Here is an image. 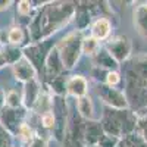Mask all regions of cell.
Segmentation results:
<instances>
[{
	"label": "cell",
	"instance_id": "1",
	"mask_svg": "<svg viewBox=\"0 0 147 147\" xmlns=\"http://www.w3.org/2000/svg\"><path fill=\"white\" fill-rule=\"evenodd\" d=\"M75 12L77 7L68 2L46 3L41 7L40 13L35 15L28 25L32 43H38L40 40L47 38L62 30L74 19Z\"/></svg>",
	"mask_w": 147,
	"mask_h": 147
},
{
	"label": "cell",
	"instance_id": "2",
	"mask_svg": "<svg viewBox=\"0 0 147 147\" xmlns=\"http://www.w3.org/2000/svg\"><path fill=\"white\" fill-rule=\"evenodd\" d=\"M100 125L105 134L113 136L116 138H124L137 131V113L129 109L115 110L106 107L102 115Z\"/></svg>",
	"mask_w": 147,
	"mask_h": 147
},
{
	"label": "cell",
	"instance_id": "3",
	"mask_svg": "<svg viewBox=\"0 0 147 147\" xmlns=\"http://www.w3.org/2000/svg\"><path fill=\"white\" fill-rule=\"evenodd\" d=\"M82 32L81 31H72L66 34L62 40L56 44L59 52L60 60L63 63L65 71H71L77 66L82 55Z\"/></svg>",
	"mask_w": 147,
	"mask_h": 147
},
{
	"label": "cell",
	"instance_id": "4",
	"mask_svg": "<svg viewBox=\"0 0 147 147\" xmlns=\"http://www.w3.org/2000/svg\"><path fill=\"white\" fill-rule=\"evenodd\" d=\"M52 110L55 115V127H53V137L59 141L65 138L68 122H69V112H68V105L63 97L60 96H53L52 97Z\"/></svg>",
	"mask_w": 147,
	"mask_h": 147
},
{
	"label": "cell",
	"instance_id": "5",
	"mask_svg": "<svg viewBox=\"0 0 147 147\" xmlns=\"http://www.w3.org/2000/svg\"><path fill=\"white\" fill-rule=\"evenodd\" d=\"M97 96H99V99L109 109H115V110L129 109V102L125 96V91H122L119 88L107 87L105 84H99V87H97Z\"/></svg>",
	"mask_w": 147,
	"mask_h": 147
},
{
	"label": "cell",
	"instance_id": "6",
	"mask_svg": "<svg viewBox=\"0 0 147 147\" xmlns=\"http://www.w3.org/2000/svg\"><path fill=\"white\" fill-rule=\"evenodd\" d=\"M105 49L115 59L116 63H122V62H127L131 57L132 43L129 40V37L121 34V35H115L112 38H109L105 44Z\"/></svg>",
	"mask_w": 147,
	"mask_h": 147
},
{
	"label": "cell",
	"instance_id": "7",
	"mask_svg": "<svg viewBox=\"0 0 147 147\" xmlns=\"http://www.w3.org/2000/svg\"><path fill=\"white\" fill-rule=\"evenodd\" d=\"M25 122V109H9L5 107L0 110V124H2L12 136H15L21 125Z\"/></svg>",
	"mask_w": 147,
	"mask_h": 147
},
{
	"label": "cell",
	"instance_id": "8",
	"mask_svg": "<svg viewBox=\"0 0 147 147\" xmlns=\"http://www.w3.org/2000/svg\"><path fill=\"white\" fill-rule=\"evenodd\" d=\"M65 72V68H63V63L60 60V56H59V52L56 46H53L50 49V52L46 55V60H44V75L49 78V81H52L55 78H59V77H63L62 74Z\"/></svg>",
	"mask_w": 147,
	"mask_h": 147
},
{
	"label": "cell",
	"instance_id": "9",
	"mask_svg": "<svg viewBox=\"0 0 147 147\" xmlns=\"http://www.w3.org/2000/svg\"><path fill=\"white\" fill-rule=\"evenodd\" d=\"M12 72H13V77L24 84L37 80V71L27 57H22L12 65Z\"/></svg>",
	"mask_w": 147,
	"mask_h": 147
},
{
	"label": "cell",
	"instance_id": "10",
	"mask_svg": "<svg viewBox=\"0 0 147 147\" xmlns=\"http://www.w3.org/2000/svg\"><path fill=\"white\" fill-rule=\"evenodd\" d=\"M132 25L141 38L147 40V3H138L134 6Z\"/></svg>",
	"mask_w": 147,
	"mask_h": 147
},
{
	"label": "cell",
	"instance_id": "11",
	"mask_svg": "<svg viewBox=\"0 0 147 147\" xmlns=\"http://www.w3.org/2000/svg\"><path fill=\"white\" fill-rule=\"evenodd\" d=\"M22 53H24V57H27L32 63V66L35 68L37 74L41 72V69L44 71L46 56H43V46H40L38 43L28 44V46H25L22 49Z\"/></svg>",
	"mask_w": 147,
	"mask_h": 147
},
{
	"label": "cell",
	"instance_id": "12",
	"mask_svg": "<svg viewBox=\"0 0 147 147\" xmlns=\"http://www.w3.org/2000/svg\"><path fill=\"white\" fill-rule=\"evenodd\" d=\"M66 94L80 99L88 94V81L82 75H72L66 80Z\"/></svg>",
	"mask_w": 147,
	"mask_h": 147
},
{
	"label": "cell",
	"instance_id": "13",
	"mask_svg": "<svg viewBox=\"0 0 147 147\" xmlns=\"http://www.w3.org/2000/svg\"><path fill=\"white\" fill-rule=\"evenodd\" d=\"M40 94H41V88H40V84L37 80L24 84V91H22V106H24V109L25 110L34 109Z\"/></svg>",
	"mask_w": 147,
	"mask_h": 147
},
{
	"label": "cell",
	"instance_id": "14",
	"mask_svg": "<svg viewBox=\"0 0 147 147\" xmlns=\"http://www.w3.org/2000/svg\"><path fill=\"white\" fill-rule=\"evenodd\" d=\"M102 136H103V129H102V125H100V121H85L84 134H82L84 146L99 144Z\"/></svg>",
	"mask_w": 147,
	"mask_h": 147
},
{
	"label": "cell",
	"instance_id": "15",
	"mask_svg": "<svg viewBox=\"0 0 147 147\" xmlns=\"http://www.w3.org/2000/svg\"><path fill=\"white\" fill-rule=\"evenodd\" d=\"M110 34H112V22H110L106 16H100L97 18L93 24H91V37L97 41H107L110 38Z\"/></svg>",
	"mask_w": 147,
	"mask_h": 147
},
{
	"label": "cell",
	"instance_id": "16",
	"mask_svg": "<svg viewBox=\"0 0 147 147\" xmlns=\"http://www.w3.org/2000/svg\"><path fill=\"white\" fill-rule=\"evenodd\" d=\"M77 110L78 115L84 119V121H99V118L96 116V107H94V102L91 99V96H82L80 99H77Z\"/></svg>",
	"mask_w": 147,
	"mask_h": 147
},
{
	"label": "cell",
	"instance_id": "17",
	"mask_svg": "<svg viewBox=\"0 0 147 147\" xmlns=\"http://www.w3.org/2000/svg\"><path fill=\"white\" fill-rule=\"evenodd\" d=\"M93 63H94V66H99V68L106 69V71H116V68L119 65V63L115 62V59L107 53V50L105 47L100 49V52L93 57Z\"/></svg>",
	"mask_w": 147,
	"mask_h": 147
},
{
	"label": "cell",
	"instance_id": "18",
	"mask_svg": "<svg viewBox=\"0 0 147 147\" xmlns=\"http://www.w3.org/2000/svg\"><path fill=\"white\" fill-rule=\"evenodd\" d=\"M128 69H131L141 80L147 81V55H137L136 57H132Z\"/></svg>",
	"mask_w": 147,
	"mask_h": 147
},
{
	"label": "cell",
	"instance_id": "19",
	"mask_svg": "<svg viewBox=\"0 0 147 147\" xmlns=\"http://www.w3.org/2000/svg\"><path fill=\"white\" fill-rule=\"evenodd\" d=\"M91 12L87 9V7H80L77 12H75V16H74V21H75V25H77V30L82 32V30H85L90 22H91Z\"/></svg>",
	"mask_w": 147,
	"mask_h": 147
},
{
	"label": "cell",
	"instance_id": "20",
	"mask_svg": "<svg viewBox=\"0 0 147 147\" xmlns=\"http://www.w3.org/2000/svg\"><path fill=\"white\" fill-rule=\"evenodd\" d=\"M100 49H102L100 47V41H97L94 37L87 35V37H84V38H82V53L90 56L91 59L100 52Z\"/></svg>",
	"mask_w": 147,
	"mask_h": 147
},
{
	"label": "cell",
	"instance_id": "21",
	"mask_svg": "<svg viewBox=\"0 0 147 147\" xmlns=\"http://www.w3.org/2000/svg\"><path fill=\"white\" fill-rule=\"evenodd\" d=\"M5 107L9 109H21L22 106V94H19L16 90H9L5 94Z\"/></svg>",
	"mask_w": 147,
	"mask_h": 147
},
{
	"label": "cell",
	"instance_id": "22",
	"mask_svg": "<svg viewBox=\"0 0 147 147\" xmlns=\"http://www.w3.org/2000/svg\"><path fill=\"white\" fill-rule=\"evenodd\" d=\"M24 38H25V34H24V30L21 27H12L7 31V43H9V46L19 47L24 43Z\"/></svg>",
	"mask_w": 147,
	"mask_h": 147
},
{
	"label": "cell",
	"instance_id": "23",
	"mask_svg": "<svg viewBox=\"0 0 147 147\" xmlns=\"http://www.w3.org/2000/svg\"><path fill=\"white\" fill-rule=\"evenodd\" d=\"M122 141H124L125 147H147V141L144 140V137L141 136L138 131H136V132L129 134V136L124 137Z\"/></svg>",
	"mask_w": 147,
	"mask_h": 147
},
{
	"label": "cell",
	"instance_id": "24",
	"mask_svg": "<svg viewBox=\"0 0 147 147\" xmlns=\"http://www.w3.org/2000/svg\"><path fill=\"white\" fill-rule=\"evenodd\" d=\"M49 87H50V91L53 93V96L63 97V94H66V80L63 77L55 78V80L50 81Z\"/></svg>",
	"mask_w": 147,
	"mask_h": 147
},
{
	"label": "cell",
	"instance_id": "25",
	"mask_svg": "<svg viewBox=\"0 0 147 147\" xmlns=\"http://www.w3.org/2000/svg\"><path fill=\"white\" fill-rule=\"evenodd\" d=\"M121 81H122V77H121V74L118 71H107L106 78H105V85L118 88V85L121 84Z\"/></svg>",
	"mask_w": 147,
	"mask_h": 147
},
{
	"label": "cell",
	"instance_id": "26",
	"mask_svg": "<svg viewBox=\"0 0 147 147\" xmlns=\"http://www.w3.org/2000/svg\"><path fill=\"white\" fill-rule=\"evenodd\" d=\"M18 15L22 16V18H27V16H31L32 12H34V6L31 2H28V0H21V2H18Z\"/></svg>",
	"mask_w": 147,
	"mask_h": 147
},
{
	"label": "cell",
	"instance_id": "27",
	"mask_svg": "<svg viewBox=\"0 0 147 147\" xmlns=\"http://www.w3.org/2000/svg\"><path fill=\"white\" fill-rule=\"evenodd\" d=\"M40 116V124H41V127L44 128V129H53V127H55V115H53V110H49V112H44V113H41V115H38Z\"/></svg>",
	"mask_w": 147,
	"mask_h": 147
},
{
	"label": "cell",
	"instance_id": "28",
	"mask_svg": "<svg viewBox=\"0 0 147 147\" xmlns=\"http://www.w3.org/2000/svg\"><path fill=\"white\" fill-rule=\"evenodd\" d=\"M12 141H13L12 134L0 124V147H12Z\"/></svg>",
	"mask_w": 147,
	"mask_h": 147
},
{
	"label": "cell",
	"instance_id": "29",
	"mask_svg": "<svg viewBox=\"0 0 147 147\" xmlns=\"http://www.w3.org/2000/svg\"><path fill=\"white\" fill-rule=\"evenodd\" d=\"M121 138H116L113 136H109V134H105L103 132V136L99 141V147H116L119 144Z\"/></svg>",
	"mask_w": 147,
	"mask_h": 147
},
{
	"label": "cell",
	"instance_id": "30",
	"mask_svg": "<svg viewBox=\"0 0 147 147\" xmlns=\"http://www.w3.org/2000/svg\"><path fill=\"white\" fill-rule=\"evenodd\" d=\"M28 147H47V143H46V140L41 136H35Z\"/></svg>",
	"mask_w": 147,
	"mask_h": 147
},
{
	"label": "cell",
	"instance_id": "31",
	"mask_svg": "<svg viewBox=\"0 0 147 147\" xmlns=\"http://www.w3.org/2000/svg\"><path fill=\"white\" fill-rule=\"evenodd\" d=\"M7 65V60H6V56H5V46L0 43V68H3Z\"/></svg>",
	"mask_w": 147,
	"mask_h": 147
},
{
	"label": "cell",
	"instance_id": "32",
	"mask_svg": "<svg viewBox=\"0 0 147 147\" xmlns=\"http://www.w3.org/2000/svg\"><path fill=\"white\" fill-rule=\"evenodd\" d=\"M10 5H12V2H9V0H0V12L9 9Z\"/></svg>",
	"mask_w": 147,
	"mask_h": 147
},
{
	"label": "cell",
	"instance_id": "33",
	"mask_svg": "<svg viewBox=\"0 0 147 147\" xmlns=\"http://www.w3.org/2000/svg\"><path fill=\"white\" fill-rule=\"evenodd\" d=\"M116 147H125V144H124V141H122V140H121V141H119V144H118Z\"/></svg>",
	"mask_w": 147,
	"mask_h": 147
},
{
	"label": "cell",
	"instance_id": "34",
	"mask_svg": "<svg viewBox=\"0 0 147 147\" xmlns=\"http://www.w3.org/2000/svg\"><path fill=\"white\" fill-rule=\"evenodd\" d=\"M85 147H99V144H96V146H85Z\"/></svg>",
	"mask_w": 147,
	"mask_h": 147
}]
</instances>
